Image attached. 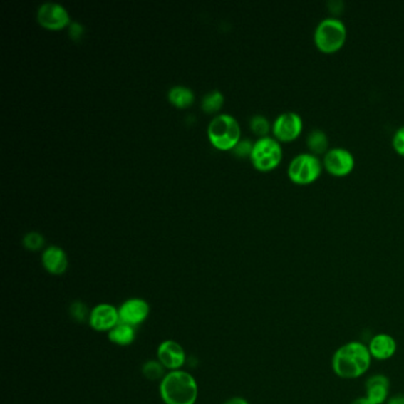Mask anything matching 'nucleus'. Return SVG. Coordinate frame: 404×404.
Listing matches in <instances>:
<instances>
[{
	"label": "nucleus",
	"instance_id": "obj_1",
	"mask_svg": "<svg viewBox=\"0 0 404 404\" xmlns=\"http://www.w3.org/2000/svg\"><path fill=\"white\" fill-rule=\"evenodd\" d=\"M373 362L369 348L361 341L341 345L332 357L334 375L343 380H356L368 373Z\"/></svg>",
	"mask_w": 404,
	"mask_h": 404
},
{
	"label": "nucleus",
	"instance_id": "obj_2",
	"mask_svg": "<svg viewBox=\"0 0 404 404\" xmlns=\"http://www.w3.org/2000/svg\"><path fill=\"white\" fill-rule=\"evenodd\" d=\"M164 404H196L200 394L197 380L185 370L167 371L159 383Z\"/></svg>",
	"mask_w": 404,
	"mask_h": 404
},
{
	"label": "nucleus",
	"instance_id": "obj_3",
	"mask_svg": "<svg viewBox=\"0 0 404 404\" xmlns=\"http://www.w3.org/2000/svg\"><path fill=\"white\" fill-rule=\"evenodd\" d=\"M348 29L344 21L337 17L321 19L314 30V43L323 53H334L344 46Z\"/></svg>",
	"mask_w": 404,
	"mask_h": 404
},
{
	"label": "nucleus",
	"instance_id": "obj_4",
	"mask_svg": "<svg viewBox=\"0 0 404 404\" xmlns=\"http://www.w3.org/2000/svg\"><path fill=\"white\" fill-rule=\"evenodd\" d=\"M207 134L211 144L219 150H232L239 141L241 128L234 116L221 114L212 119Z\"/></svg>",
	"mask_w": 404,
	"mask_h": 404
},
{
	"label": "nucleus",
	"instance_id": "obj_5",
	"mask_svg": "<svg viewBox=\"0 0 404 404\" xmlns=\"http://www.w3.org/2000/svg\"><path fill=\"white\" fill-rule=\"evenodd\" d=\"M253 165L260 171H271L280 164L282 159V147L278 139L271 137L260 138L254 144L250 155Z\"/></svg>",
	"mask_w": 404,
	"mask_h": 404
},
{
	"label": "nucleus",
	"instance_id": "obj_6",
	"mask_svg": "<svg viewBox=\"0 0 404 404\" xmlns=\"http://www.w3.org/2000/svg\"><path fill=\"white\" fill-rule=\"evenodd\" d=\"M323 162L313 153H300L291 160L289 176L296 184L314 182L323 171Z\"/></svg>",
	"mask_w": 404,
	"mask_h": 404
},
{
	"label": "nucleus",
	"instance_id": "obj_7",
	"mask_svg": "<svg viewBox=\"0 0 404 404\" xmlns=\"http://www.w3.org/2000/svg\"><path fill=\"white\" fill-rule=\"evenodd\" d=\"M118 309L120 323H127L134 328L144 323L151 313L150 304L143 298H130L125 300Z\"/></svg>",
	"mask_w": 404,
	"mask_h": 404
},
{
	"label": "nucleus",
	"instance_id": "obj_8",
	"mask_svg": "<svg viewBox=\"0 0 404 404\" xmlns=\"http://www.w3.org/2000/svg\"><path fill=\"white\" fill-rule=\"evenodd\" d=\"M157 359L167 371L183 369L187 362V353L178 341L166 339L157 348Z\"/></svg>",
	"mask_w": 404,
	"mask_h": 404
},
{
	"label": "nucleus",
	"instance_id": "obj_9",
	"mask_svg": "<svg viewBox=\"0 0 404 404\" xmlns=\"http://www.w3.org/2000/svg\"><path fill=\"white\" fill-rule=\"evenodd\" d=\"M120 323L119 309L112 304L102 303L90 309L88 323L96 332L113 330Z\"/></svg>",
	"mask_w": 404,
	"mask_h": 404
},
{
	"label": "nucleus",
	"instance_id": "obj_10",
	"mask_svg": "<svg viewBox=\"0 0 404 404\" xmlns=\"http://www.w3.org/2000/svg\"><path fill=\"white\" fill-rule=\"evenodd\" d=\"M323 165L334 176H345L355 167V157L346 148H331L325 153Z\"/></svg>",
	"mask_w": 404,
	"mask_h": 404
},
{
	"label": "nucleus",
	"instance_id": "obj_11",
	"mask_svg": "<svg viewBox=\"0 0 404 404\" xmlns=\"http://www.w3.org/2000/svg\"><path fill=\"white\" fill-rule=\"evenodd\" d=\"M303 127V119L298 113L285 112L275 119L273 123V133L279 140H294L301 133Z\"/></svg>",
	"mask_w": 404,
	"mask_h": 404
},
{
	"label": "nucleus",
	"instance_id": "obj_12",
	"mask_svg": "<svg viewBox=\"0 0 404 404\" xmlns=\"http://www.w3.org/2000/svg\"><path fill=\"white\" fill-rule=\"evenodd\" d=\"M37 21L49 30H61L69 23V14L61 4L48 1L39 6Z\"/></svg>",
	"mask_w": 404,
	"mask_h": 404
},
{
	"label": "nucleus",
	"instance_id": "obj_13",
	"mask_svg": "<svg viewBox=\"0 0 404 404\" xmlns=\"http://www.w3.org/2000/svg\"><path fill=\"white\" fill-rule=\"evenodd\" d=\"M368 348L373 359L388 361L398 351V343L390 334L378 333L371 338Z\"/></svg>",
	"mask_w": 404,
	"mask_h": 404
},
{
	"label": "nucleus",
	"instance_id": "obj_14",
	"mask_svg": "<svg viewBox=\"0 0 404 404\" xmlns=\"http://www.w3.org/2000/svg\"><path fill=\"white\" fill-rule=\"evenodd\" d=\"M366 398H370L373 403H385L390 394V380L382 373L373 375L366 380Z\"/></svg>",
	"mask_w": 404,
	"mask_h": 404
},
{
	"label": "nucleus",
	"instance_id": "obj_15",
	"mask_svg": "<svg viewBox=\"0 0 404 404\" xmlns=\"http://www.w3.org/2000/svg\"><path fill=\"white\" fill-rule=\"evenodd\" d=\"M43 267L50 274L62 275L68 269V257L62 248L50 246L43 252Z\"/></svg>",
	"mask_w": 404,
	"mask_h": 404
},
{
	"label": "nucleus",
	"instance_id": "obj_16",
	"mask_svg": "<svg viewBox=\"0 0 404 404\" xmlns=\"http://www.w3.org/2000/svg\"><path fill=\"white\" fill-rule=\"evenodd\" d=\"M108 339L118 346H130L135 341V328L127 323H119L109 331Z\"/></svg>",
	"mask_w": 404,
	"mask_h": 404
},
{
	"label": "nucleus",
	"instance_id": "obj_17",
	"mask_svg": "<svg viewBox=\"0 0 404 404\" xmlns=\"http://www.w3.org/2000/svg\"><path fill=\"white\" fill-rule=\"evenodd\" d=\"M169 100L178 108H187L194 103V92L184 86H175L169 90Z\"/></svg>",
	"mask_w": 404,
	"mask_h": 404
},
{
	"label": "nucleus",
	"instance_id": "obj_18",
	"mask_svg": "<svg viewBox=\"0 0 404 404\" xmlns=\"http://www.w3.org/2000/svg\"><path fill=\"white\" fill-rule=\"evenodd\" d=\"M307 146L313 152V155H323L328 151V137L320 128H314L307 135Z\"/></svg>",
	"mask_w": 404,
	"mask_h": 404
},
{
	"label": "nucleus",
	"instance_id": "obj_19",
	"mask_svg": "<svg viewBox=\"0 0 404 404\" xmlns=\"http://www.w3.org/2000/svg\"><path fill=\"white\" fill-rule=\"evenodd\" d=\"M141 373L144 375L145 378L150 380H162L167 373V370L162 366V363L158 359L155 361H147L141 368Z\"/></svg>",
	"mask_w": 404,
	"mask_h": 404
},
{
	"label": "nucleus",
	"instance_id": "obj_20",
	"mask_svg": "<svg viewBox=\"0 0 404 404\" xmlns=\"http://www.w3.org/2000/svg\"><path fill=\"white\" fill-rule=\"evenodd\" d=\"M223 102H224L223 94L218 90H214L204 96L202 100V108L207 113L217 112L218 109H221Z\"/></svg>",
	"mask_w": 404,
	"mask_h": 404
},
{
	"label": "nucleus",
	"instance_id": "obj_21",
	"mask_svg": "<svg viewBox=\"0 0 404 404\" xmlns=\"http://www.w3.org/2000/svg\"><path fill=\"white\" fill-rule=\"evenodd\" d=\"M250 128L261 138L267 137L271 130V123L264 115H254L250 120Z\"/></svg>",
	"mask_w": 404,
	"mask_h": 404
},
{
	"label": "nucleus",
	"instance_id": "obj_22",
	"mask_svg": "<svg viewBox=\"0 0 404 404\" xmlns=\"http://www.w3.org/2000/svg\"><path fill=\"white\" fill-rule=\"evenodd\" d=\"M69 313H71V318L75 321L83 323V321H88L90 311L87 309V305H85L82 301H74L69 307Z\"/></svg>",
	"mask_w": 404,
	"mask_h": 404
},
{
	"label": "nucleus",
	"instance_id": "obj_23",
	"mask_svg": "<svg viewBox=\"0 0 404 404\" xmlns=\"http://www.w3.org/2000/svg\"><path fill=\"white\" fill-rule=\"evenodd\" d=\"M23 244L26 249L36 252V250H39L44 246V237H43L42 234L37 232H28L23 237Z\"/></svg>",
	"mask_w": 404,
	"mask_h": 404
},
{
	"label": "nucleus",
	"instance_id": "obj_24",
	"mask_svg": "<svg viewBox=\"0 0 404 404\" xmlns=\"http://www.w3.org/2000/svg\"><path fill=\"white\" fill-rule=\"evenodd\" d=\"M253 147L254 144L249 139H243V140H239V143L235 145V147L232 148V152H234V155L243 158V157L252 155Z\"/></svg>",
	"mask_w": 404,
	"mask_h": 404
},
{
	"label": "nucleus",
	"instance_id": "obj_25",
	"mask_svg": "<svg viewBox=\"0 0 404 404\" xmlns=\"http://www.w3.org/2000/svg\"><path fill=\"white\" fill-rule=\"evenodd\" d=\"M393 146L398 153L404 155V126L400 127L393 137Z\"/></svg>",
	"mask_w": 404,
	"mask_h": 404
},
{
	"label": "nucleus",
	"instance_id": "obj_26",
	"mask_svg": "<svg viewBox=\"0 0 404 404\" xmlns=\"http://www.w3.org/2000/svg\"><path fill=\"white\" fill-rule=\"evenodd\" d=\"M83 33H85V29L80 23H78V21L71 23V26H69V35H71V38L80 39Z\"/></svg>",
	"mask_w": 404,
	"mask_h": 404
},
{
	"label": "nucleus",
	"instance_id": "obj_27",
	"mask_svg": "<svg viewBox=\"0 0 404 404\" xmlns=\"http://www.w3.org/2000/svg\"><path fill=\"white\" fill-rule=\"evenodd\" d=\"M387 404H404V394H396L389 398Z\"/></svg>",
	"mask_w": 404,
	"mask_h": 404
},
{
	"label": "nucleus",
	"instance_id": "obj_28",
	"mask_svg": "<svg viewBox=\"0 0 404 404\" xmlns=\"http://www.w3.org/2000/svg\"><path fill=\"white\" fill-rule=\"evenodd\" d=\"M223 404H250L249 402L247 401L246 398H239V396H236V398H229L227 401L224 402Z\"/></svg>",
	"mask_w": 404,
	"mask_h": 404
},
{
	"label": "nucleus",
	"instance_id": "obj_29",
	"mask_svg": "<svg viewBox=\"0 0 404 404\" xmlns=\"http://www.w3.org/2000/svg\"><path fill=\"white\" fill-rule=\"evenodd\" d=\"M351 404H376L373 403L370 398H366V396H363V398H356L351 402Z\"/></svg>",
	"mask_w": 404,
	"mask_h": 404
}]
</instances>
